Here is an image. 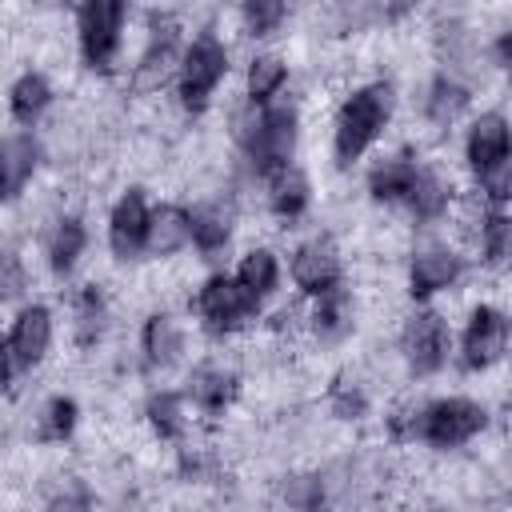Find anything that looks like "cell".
<instances>
[{"label":"cell","mask_w":512,"mask_h":512,"mask_svg":"<svg viewBox=\"0 0 512 512\" xmlns=\"http://www.w3.org/2000/svg\"><path fill=\"white\" fill-rule=\"evenodd\" d=\"M460 256L456 252H448V248H428V252H420L416 260H412V268H408V292H412V300H428L432 292H440V288H452L456 280H460Z\"/></svg>","instance_id":"obj_13"},{"label":"cell","mask_w":512,"mask_h":512,"mask_svg":"<svg viewBox=\"0 0 512 512\" xmlns=\"http://www.w3.org/2000/svg\"><path fill=\"white\" fill-rule=\"evenodd\" d=\"M448 324L436 308H420L408 324H404V360L416 376H432L440 372L444 356H448Z\"/></svg>","instance_id":"obj_9"},{"label":"cell","mask_w":512,"mask_h":512,"mask_svg":"<svg viewBox=\"0 0 512 512\" xmlns=\"http://www.w3.org/2000/svg\"><path fill=\"white\" fill-rule=\"evenodd\" d=\"M180 60H184V56H176V32H172V24H168L164 36H156L152 48L144 52V60L136 64L132 88H136V92H156V88L180 68Z\"/></svg>","instance_id":"obj_16"},{"label":"cell","mask_w":512,"mask_h":512,"mask_svg":"<svg viewBox=\"0 0 512 512\" xmlns=\"http://www.w3.org/2000/svg\"><path fill=\"white\" fill-rule=\"evenodd\" d=\"M100 324H104V300L96 288H84L76 296V332H80V344H92L100 336Z\"/></svg>","instance_id":"obj_33"},{"label":"cell","mask_w":512,"mask_h":512,"mask_svg":"<svg viewBox=\"0 0 512 512\" xmlns=\"http://www.w3.org/2000/svg\"><path fill=\"white\" fill-rule=\"evenodd\" d=\"M192 244H196L204 256L220 252V248L228 244V220L216 216V212H192Z\"/></svg>","instance_id":"obj_32"},{"label":"cell","mask_w":512,"mask_h":512,"mask_svg":"<svg viewBox=\"0 0 512 512\" xmlns=\"http://www.w3.org/2000/svg\"><path fill=\"white\" fill-rule=\"evenodd\" d=\"M140 344H144V356H148V364L164 368V364H172V360H176V352H180L184 336H180V328H176V320H172V316L156 312V316H148V320H144Z\"/></svg>","instance_id":"obj_20"},{"label":"cell","mask_w":512,"mask_h":512,"mask_svg":"<svg viewBox=\"0 0 512 512\" xmlns=\"http://www.w3.org/2000/svg\"><path fill=\"white\" fill-rule=\"evenodd\" d=\"M256 304H260V296L248 292L244 280H240V276H228V272L208 276L204 288H200V296H196V312L204 316V324H208L212 332H232V328H240V324L256 312Z\"/></svg>","instance_id":"obj_6"},{"label":"cell","mask_w":512,"mask_h":512,"mask_svg":"<svg viewBox=\"0 0 512 512\" xmlns=\"http://www.w3.org/2000/svg\"><path fill=\"white\" fill-rule=\"evenodd\" d=\"M244 144H248V156L256 164L260 176L292 164V152H296V112L292 108H264L248 132H240Z\"/></svg>","instance_id":"obj_4"},{"label":"cell","mask_w":512,"mask_h":512,"mask_svg":"<svg viewBox=\"0 0 512 512\" xmlns=\"http://www.w3.org/2000/svg\"><path fill=\"white\" fill-rule=\"evenodd\" d=\"M76 416H80V408H76L72 396H52V400L44 404V412H40L36 440H40V444H60V440H68L72 428H76Z\"/></svg>","instance_id":"obj_26"},{"label":"cell","mask_w":512,"mask_h":512,"mask_svg":"<svg viewBox=\"0 0 512 512\" xmlns=\"http://www.w3.org/2000/svg\"><path fill=\"white\" fill-rule=\"evenodd\" d=\"M448 196H452V184H448L444 176L420 168V180H416V188H412V196H408V208H412L420 220H432V216H440V212L448 208Z\"/></svg>","instance_id":"obj_27"},{"label":"cell","mask_w":512,"mask_h":512,"mask_svg":"<svg viewBox=\"0 0 512 512\" xmlns=\"http://www.w3.org/2000/svg\"><path fill=\"white\" fill-rule=\"evenodd\" d=\"M236 276L244 280V288H248V292L268 296V292L276 288V280H280V264H276V256H272L268 248H252V252L240 260Z\"/></svg>","instance_id":"obj_30"},{"label":"cell","mask_w":512,"mask_h":512,"mask_svg":"<svg viewBox=\"0 0 512 512\" xmlns=\"http://www.w3.org/2000/svg\"><path fill=\"white\" fill-rule=\"evenodd\" d=\"M84 244H88L84 224H80L76 216L60 220V224H56V232H52V240H48V260H52V272H56V276H68V272L76 268V260H80Z\"/></svg>","instance_id":"obj_22"},{"label":"cell","mask_w":512,"mask_h":512,"mask_svg":"<svg viewBox=\"0 0 512 512\" xmlns=\"http://www.w3.org/2000/svg\"><path fill=\"white\" fill-rule=\"evenodd\" d=\"M48 344H52V312L44 304L20 308V316L12 320L8 340H4V380L12 384L20 368H36L44 360Z\"/></svg>","instance_id":"obj_7"},{"label":"cell","mask_w":512,"mask_h":512,"mask_svg":"<svg viewBox=\"0 0 512 512\" xmlns=\"http://www.w3.org/2000/svg\"><path fill=\"white\" fill-rule=\"evenodd\" d=\"M416 180H420L416 160H408V156H388V160H380V164L368 172V192H372V200H380V204H396V200L408 204Z\"/></svg>","instance_id":"obj_15"},{"label":"cell","mask_w":512,"mask_h":512,"mask_svg":"<svg viewBox=\"0 0 512 512\" xmlns=\"http://www.w3.org/2000/svg\"><path fill=\"white\" fill-rule=\"evenodd\" d=\"M464 152H468V168H472L476 176H484L488 168H496V164L512 152V124H508L500 112H484V116L468 128Z\"/></svg>","instance_id":"obj_12"},{"label":"cell","mask_w":512,"mask_h":512,"mask_svg":"<svg viewBox=\"0 0 512 512\" xmlns=\"http://www.w3.org/2000/svg\"><path fill=\"white\" fill-rule=\"evenodd\" d=\"M480 188H484V196H488L492 204H512V152H508L496 168H488V172L480 176Z\"/></svg>","instance_id":"obj_34"},{"label":"cell","mask_w":512,"mask_h":512,"mask_svg":"<svg viewBox=\"0 0 512 512\" xmlns=\"http://www.w3.org/2000/svg\"><path fill=\"white\" fill-rule=\"evenodd\" d=\"M424 108H428V120H432V124H452V120L468 108V88L456 84V80H448V76H440V80L432 84Z\"/></svg>","instance_id":"obj_29"},{"label":"cell","mask_w":512,"mask_h":512,"mask_svg":"<svg viewBox=\"0 0 512 512\" xmlns=\"http://www.w3.org/2000/svg\"><path fill=\"white\" fill-rule=\"evenodd\" d=\"M388 116H392V84L376 80L356 88L336 112V164L348 168L352 160H360L372 148V140L384 132Z\"/></svg>","instance_id":"obj_1"},{"label":"cell","mask_w":512,"mask_h":512,"mask_svg":"<svg viewBox=\"0 0 512 512\" xmlns=\"http://www.w3.org/2000/svg\"><path fill=\"white\" fill-rule=\"evenodd\" d=\"M36 156H40V148H36L32 132H16V136L4 140V160H0V164H4V196H8V200L20 196L24 180H28L32 168H36Z\"/></svg>","instance_id":"obj_19"},{"label":"cell","mask_w":512,"mask_h":512,"mask_svg":"<svg viewBox=\"0 0 512 512\" xmlns=\"http://www.w3.org/2000/svg\"><path fill=\"white\" fill-rule=\"evenodd\" d=\"M148 220H152V212H148V204H144V192H140V188H128V192L120 196V204L112 208V220H108V244H112V252H116L120 260H128V256H136V252L144 248V240H148Z\"/></svg>","instance_id":"obj_11"},{"label":"cell","mask_w":512,"mask_h":512,"mask_svg":"<svg viewBox=\"0 0 512 512\" xmlns=\"http://www.w3.org/2000/svg\"><path fill=\"white\" fill-rule=\"evenodd\" d=\"M496 52H500V60H504V68H508V76H512V28L500 36V44H496Z\"/></svg>","instance_id":"obj_35"},{"label":"cell","mask_w":512,"mask_h":512,"mask_svg":"<svg viewBox=\"0 0 512 512\" xmlns=\"http://www.w3.org/2000/svg\"><path fill=\"white\" fill-rule=\"evenodd\" d=\"M264 180H268V204H272V212H276V216L296 220V216L308 208V180H304V172H300V168L284 164V168L268 172Z\"/></svg>","instance_id":"obj_18"},{"label":"cell","mask_w":512,"mask_h":512,"mask_svg":"<svg viewBox=\"0 0 512 512\" xmlns=\"http://www.w3.org/2000/svg\"><path fill=\"white\" fill-rule=\"evenodd\" d=\"M292 280L308 296H324L340 288V256L332 252L328 240H308L292 256Z\"/></svg>","instance_id":"obj_10"},{"label":"cell","mask_w":512,"mask_h":512,"mask_svg":"<svg viewBox=\"0 0 512 512\" xmlns=\"http://www.w3.org/2000/svg\"><path fill=\"white\" fill-rule=\"evenodd\" d=\"M484 424H488V412H484L476 400H468V396H448V400L428 404V408L416 416L412 432H416L424 444H432V448H460V444H468Z\"/></svg>","instance_id":"obj_2"},{"label":"cell","mask_w":512,"mask_h":512,"mask_svg":"<svg viewBox=\"0 0 512 512\" xmlns=\"http://www.w3.org/2000/svg\"><path fill=\"white\" fill-rule=\"evenodd\" d=\"M148 424L160 440H180L184 436V396L180 392H156L148 400Z\"/></svg>","instance_id":"obj_28"},{"label":"cell","mask_w":512,"mask_h":512,"mask_svg":"<svg viewBox=\"0 0 512 512\" xmlns=\"http://www.w3.org/2000/svg\"><path fill=\"white\" fill-rule=\"evenodd\" d=\"M288 0H244V24L252 36H272L284 24Z\"/></svg>","instance_id":"obj_31"},{"label":"cell","mask_w":512,"mask_h":512,"mask_svg":"<svg viewBox=\"0 0 512 512\" xmlns=\"http://www.w3.org/2000/svg\"><path fill=\"white\" fill-rule=\"evenodd\" d=\"M188 400L200 412H224L236 400V376L216 368V364H200L188 380Z\"/></svg>","instance_id":"obj_17"},{"label":"cell","mask_w":512,"mask_h":512,"mask_svg":"<svg viewBox=\"0 0 512 512\" xmlns=\"http://www.w3.org/2000/svg\"><path fill=\"white\" fill-rule=\"evenodd\" d=\"M480 252L488 268H508L512 264V216L508 212H488L480 228Z\"/></svg>","instance_id":"obj_24"},{"label":"cell","mask_w":512,"mask_h":512,"mask_svg":"<svg viewBox=\"0 0 512 512\" xmlns=\"http://www.w3.org/2000/svg\"><path fill=\"white\" fill-rule=\"evenodd\" d=\"M128 0H80V52L92 68L108 72L120 48Z\"/></svg>","instance_id":"obj_5"},{"label":"cell","mask_w":512,"mask_h":512,"mask_svg":"<svg viewBox=\"0 0 512 512\" xmlns=\"http://www.w3.org/2000/svg\"><path fill=\"white\" fill-rule=\"evenodd\" d=\"M188 244H192V212H184V208H176V204L152 208L144 252H152V256H172V252H180V248H188Z\"/></svg>","instance_id":"obj_14"},{"label":"cell","mask_w":512,"mask_h":512,"mask_svg":"<svg viewBox=\"0 0 512 512\" xmlns=\"http://www.w3.org/2000/svg\"><path fill=\"white\" fill-rule=\"evenodd\" d=\"M224 72H228L224 44L212 32L196 36L184 48V60H180V104L188 112H204L208 100H212V92H216V84L224 80Z\"/></svg>","instance_id":"obj_3"},{"label":"cell","mask_w":512,"mask_h":512,"mask_svg":"<svg viewBox=\"0 0 512 512\" xmlns=\"http://www.w3.org/2000/svg\"><path fill=\"white\" fill-rule=\"evenodd\" d=\"M288 80V64L280 56H256L248 64V100L252 104H268Z\"/></svg>","instance_id":"obj_25"},{"label":"cell","mask_w":512,"mask_h":512,"mask_svg":"<svg viewBox=\"0 0 512 512\" xmlns=\"http://www.w3.org/2000/svg\"><path fill=\"white\" fill-rule=\"evenodd\" d=\"M312 328H316V336H320V340H340V336L352 328V308H348V296H344V288L316 296Z\"/></svg>","instance_id":"obj_23"},{"label":"cell","mask_w":512,"mask_h":512,"mask_svg":"<svg viewBox=\"0 0 512 512\" xmlns=\"http://www.w3.org/2000/svg\"><path fill=\"white\" fill-rule=\"evenodd\" d=\"M48 104H52V88H48V80L40 72H24L8 92V108H12V116L20 124H36Z\"/></svg>","instance_id":"obj_21"},{"label":"cell","mask_w":512,"mask_h":512,"mask_svg":"<svg viewBox=\"0 0 512 512\" xmlns=\"http://www.w3.org/2000/svg\"><path fill=\"white\" fill-rule=\"evenodd\" d=\"M508 336H512V324L500 308L492 304H480L472 316H468V328H464V340H460V360L464 368L480 372L488 364H496L508 348Z\"/></svg>","instance_id":"obj_8"}]
</instances>
